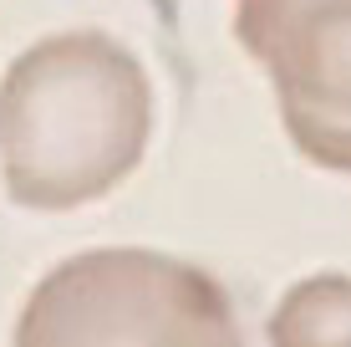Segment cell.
I'll use <instances>...</instances> for the list:
<instances>
[{
    "mask_svg": "<svg viewBox=\"0 0 351 347\" xmlns=\"http://www.w3.org/2000/svg\"><path fill=\"white\" fill-rule=\"evenodd\" d=\"M265 332L270 347H351V276L316 271L285 286Z\"/></svg>",
    "mask_w": 351,
    "mask_h": 347,
    "instance_id": "cell-4",
    "label": "cell"
},
{
    "mask_svg": "<svg viewBox=\"0 0 351 347\" xmlns=\"http://www.w3.org/2000/svg\"><path fill=\"white\" fill-rule=\"evenodd\" d=\"M153 77L117 36L77 26L31 41L0 77V179L26 210H82L143 164Z\"/></svg>",
    "mask_w": 351,
    "mask_h": 347,
    "instance_id": "cell-1",
    "label": "cell"
},
{
    "mask_svg": "<svg viewBox=\"0 0 351 347\" xmlns=\"http://www.w3.org/2000/svg\"><path fill=\"white\" fill-rule=\"evenodd\" d=\"M234 36L270 77L295 153L351 174V0H234Z\"/></svg>",
    "mask_w": 351,
    "mask_h": 347,
    "instance_id": "cell-3",
    "label": "cell"
},
{
    "mask_svg": "<svg viewBox=\"0 0 351 347\" xmlns=\"http://www.w3.org/2000/svg\"><path fill=\"white\" fill-rule=\"evenodd\" d=\"M10 347H245L204 266L143 245L66 256L31 286Z\"/></svg>",
    "mask_w": 351,
    "mask_h": 347,
    "instance_id": "cell-2",
    "label": "cell"
}]
</instances>
